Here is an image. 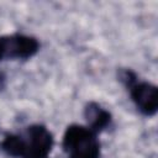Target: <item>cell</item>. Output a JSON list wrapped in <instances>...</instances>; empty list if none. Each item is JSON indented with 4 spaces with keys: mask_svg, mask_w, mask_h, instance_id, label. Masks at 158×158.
I'll return each mask as SVG.
<instances>
[{
    "mask_svg": "<svg viewBox=\"0 0 158 158\" xmlns=\"http://www.w3.org/2000/svg\"><path fill=\"white\" fill-rule=\"evenodd\" d=\"M4 58L27 59L37 53L40 43L36 38L25 35H12L2 37Z\"/></svg>",
    "mask_w": 158,
    "mask_h": 158,
    "instance_id": "2",
    "label": "cell"
},
{
    "mask_svg": "<svg viewBox=\"0 0 158 158\" xmlns=\"http://www.w3.org/2000/svg\"><path fill=\"white\" fill-rule=\"evenodd\" d=\"M1 148L12 157H23L27 153L26 141L16 135H9L1 142Z\"/></svg>",
    "mask_w": 158,
    "mask_h": 158,
    "instance_id": "6",
    "label": "cell"
},
{
    "mask_svg": "<svg viewBox=\"0 0 158 158\" xmlns=\"http://www.w3.org/2000/svg\"><path fill=\"white\" fill-rule=\"evenodd\" d=\"M63 148L69 158H99L100 144L93 130L72 125L63 137Z\"/></svg>",
    "mask_w": 158,
    "mask_h": 158,
    "instance_id": "1",
    "label": "cell"
},
{
    "mask_svg": "<svg viewBox=\"0 0 158 158\" xmlns=\"http://www.w3.org/2000/svg\"><path fill=\"white\" fill-rule=\"evenodd\" d=\"M27 153L25 158H47L53 146L51 132L41 125L31 126L27 131Z\"/></svg>",
    "mask_w": 158,
    "mask_h": 158,
    "instance_id": "3",
    "label": "cell"
},
{
    "mask_svg": "<svg viewBox=\"0 0 158 158\" xmlns=\"http://www.w3.org/2000/svg\"><path fill=\"white\" fill-rule=\"evenodd\" d=\"M85 117L93 131H100L110 125L111 115L98 104H89L85 109Z\"/></svg>",
    "mask_w": 158,
    "mask_h": 158,
    "instance_id": "5",
    "label": "cell"
},
{
    "mask_svg": "<svg viewBox=\"0 0 158 158\" xmlns=\"http://www.w3.org/2000/svg\"><path fill=\"white\" fill-rule=\"evenodd\" d=\"M131 96L136 106L144 115L152 116L158 109V90L147 81H138L131 85Z\"/></svg>",
    "mask_w": 158,
    "mask_h": 158,
    "instance_id": "4",
    "label": "cell"
},
{
    "mask_svg": "<svg viewBox=\"0 0 158 158\" xmlns=\"http://www.w3.org/2000/svg\"><path fill=\"white\" fill-rule=\"evenodd\" d=\"M4 58V48H2V37H0V60Z\"/></svg>",
    "mask_w": 158,
    "mask_h": 158,
    "instance_id": "7",
    "label": "cell"
}]
</instances>
